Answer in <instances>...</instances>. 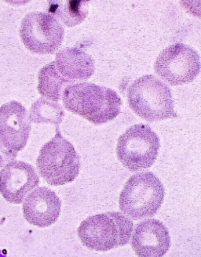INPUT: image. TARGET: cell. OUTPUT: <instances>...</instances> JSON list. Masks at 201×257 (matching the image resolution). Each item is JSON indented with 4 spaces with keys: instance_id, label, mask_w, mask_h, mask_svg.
<instances>
[{
    "instance_id": "30bf717a",
    "label": "cell",
    "mask_w": 201,
    "mask_h": 257,
    "mask_svg": "<svg viewBox=\"0 0 201 257\" xmlns=\"http://www.w3.org/2000/svg\"><path fill=\"white\" fill-rule=\"evenodd\" d=\"M40 184V177L32 165L13 161L0 171V194L7 202L21 204Z\"/></svg>"
},
{
    "instance_id": "6da1fadb",
    "label": "cell",
    "mask_w": 201,
    "mask_h": 257,
    "mask_svg": "<svg viewBox=\"0 0 201 257\" xmlns=\"http://www.w3.org/2000/svg\"><path fill=\"white\" fill-rule=\"evenodd\" d=\"M62 96L63 104L68 111L94 125L112 121L121 113L122 100L110 88L79 82L68 85Z\"/></svg>"
},
{
    "instance_id": "8992f818",
    "label": "cell",
    "mask_w": 201,
    "mask_h": 257,
    "mask_svg": "<svg viewBox=\"0 0 201 257\" xmlns=\"http://www.w3.org/2000/svg\"><path fill=\"white\" fill-rule=\"evenodd\" d=\"M158 135L146 124L132 125L117 141V155L124 167L132 172L150 168L158 157Z\"/></svg>"
},
{
    "instance_id": "ac0fdd59",
    "label": "cell",
    "mask_w": 201,
    "mask_h": 257,
    "mask_svg": "<svg viewBox=\"0 0 201 257\" xmlns=\"http://www.w3.org/2000/svg\"><path fill=\"white\" fill-rule=\"evenodd\" d=\"M0 257H7V255L2 252V250L0 249Z\"/></svg>"
},
{
    "instance_id": "3957f363",
    "label": "cell",
    "mask_w": 201,
    "mask_h": 257,
    "mask_svg": "<svg viewBox=\"0 0 201 257\" xmlns=\"http://www.w3.org/2000/svg\"><path fill=\"white\" fill-rule=\"evenodd\" d=\"M128 104L138 116L158 121L177 116L171 89L153 75L135 79L128 89Z\"/></svg>"
},
{
    "instance_id": "5bb4252c",
    "label": "cell",
    "mask_w": 201,
    "mask_h": 257,
    "mask_svg": "<svg viewBox=\"0 0 201 257\" xmlns=\"http://www.w3.org/2000/svg\"><path fill=\"white\" fill-rule=\"evenodd\" d=\"M38 81V91L43 98L54 102L61 100L65 88L71 83L60 75L54 61L40 70Z\"/></svg>"
},
{
    "instance_id": "277c9868",
    "label": "cell",
    "mask_w": 201,
    "mask_h": 257,
    "mask_svg": "<svg viewBox=\"0 0 201 257\" xmlns=\"http://www.w3.org/2000/svg\"><path fill=\"white\" fill-rule=\"evenodd\" d=\"M164 192L163 184L154 173H137L126 182L119 198V208L132 220L151 217L161 206Z\"/></svg>"
},
{
    "instance_id": "8fae6325",
    "label": "cell",
    "mask_w": 201,
    "mask_h": 257,
    "mask_svg": "<svg viewBox=\"0 0 201 257\" xmlns=\"http://www.w3.org/2000/svg\"><path fill=\"white\" fill-rule=\"evenodd\" d=\"M131 236V246L138 257H163L171 247L168 230L156 219L137 224Z\"/></svg>"
},
{
    "instance_id": "7a4b0ae2",
    "label": "cell",
    "mask_w": 201,
    "mask_h": 257,
    "mask_svg": "<svg viewBox=\"0 0 201 257\" xmlns=\"http://www.w3.org/2000/svg\"><path fill=\"white\" fill-rule=\"evenodd\" d=\"M134 223L120 212L93 215L81 222L78 236L86 248L97 252H107L128 245Z\"/></svg>"
},
{
    "instance_id": "ba28073f",
    "label": "cell",
    "mask_w": 201,
    "mask_h": 257,
    "mask_svg": "<svg viewBox=\"0 0 201 257\" xmlns=\"http://www.w3.org/2000/svg\"><path fill=\"white\" fill-rule=\"evenodd\" d=\"M200 69V60L196 50L182 43L171 45L156 57V75L171 86L192 82Z\"/></svg>"
},
{
    "instance_id": "52a82bcc",
    "label": "cell",
    "mask_w": 201,
    "mask_h": 257,
    "mask_svg": "<svg viewBox=\"0 0 201 257\" xmlns=\"http://www.w3.org/2000/svg\"><path fill=\"white\" fill-rule=\"evenodd\" d=\"M19 33L22 43L31 52L52 54L62 44L65 30L50 14L32 12L23 18Z\"/></svg>"
},
{
    "instance_id": "9c48e42d",
    "label": "cell",
    "mask_w": 201,
    "mask_h": 257,
    "mask_svg": "<svg viewBox=\"0 0 201 257\" xmlns=\"http://www.w3.org/2000/svg\"><path fill=\"white\" fill-rule=\"evenodd\" d=\"M31 132V121L25 106L16 100L0 107V141L12 152L23 150Z\"/></svg>"
},
{
    "instance_id": "2e32d148",
    "label": "cell",
    "mask_w": 201,
    "mask_h": 257,
    "mask_svg": "<svg viewBox=\"0 0 201 257\" xmlns=\"http://www.w3.org/2000/svg\"><path fill=\"white\" fill-rule=\"evenodd\" d=\"M29 115L34 123L53 124L58 127L62 122L65 111L58 102L41 97L31 106Z\"/></svg>"
},
{
    "instance_id": "9a60e30c",
    "label": "cell",
    "mask_w": 201,
    "mask_h": 257,
    "mask_svg": "<svg viewBox=\"0 0 201 257\" xmlns=\"http://www.w3.org/2000/svg\"><path fill=\"white\" fill-rule=\"evenodd\" d=\"M49 11L58 20L68 27L79 25L87 16L88 3L85 1H54L49 3Z\"/></svg>"
},
{
    "instance_id": "4fadbf2b",
    "label": "cell",
    "mask_w": 201,
    "mask_h": 257,
    "mask_svg": "<svg viewBox=\"0 0 201 257\" xmlns=\"http://www.w3.org/2000/svg\"><path fill=\"white\" fill-rule=\"evenodd\" d=\"M54 63L60 75L70 82L90 79L95 70L91 56L75 47L59 50Z\"/></svg>"
},
{
    "instance_id": "e0dca14e",
    "label": "cell",
    "mask_w": 201,
    "mask_h": 257,
    "mask_svg": "<svg viewBox=\"0 0 201 257\" xmlns=\"http://www.w3.org/2000/svg\"><path fill=\"white\" fill-rule=\"evenodd\" d=\"M18 156V153L9 150L4 144L0 141V168H2L6 165L15 161Z\"/></svg>"
},
{
    "instance_id": "5b68a950",
    "label": "cell",
    "mask_w": 201,
    "mask_h": 257,
    "mask_svg": "<svg viewBox=\"0 0 201 257\" xmlns=\"http://www.w3.org/2000/svg\"><path fill=\"white\" fill-rule=\"evenodd\" d=\"M36 166L47 184L65 185L75 181L79 175L80 159L73 145L57 128L55 136L40 149Z\"/></svg>"
},
{
    "instance_id": "7c38bea8",
    "label": "cell",
    "mask_w": 201,
    "mask_h": 257,
    "mask_svg": "<svg viewBox=\"0 0 201 257\" xmlns=\"http://www.w3.org/2000/svg\"><path fill=\"white\" fill-rule=\"evenodd\" d=\"M61 202L54 191L40 187L30 193L22 206L24 217L31 224L47 227L59 218Z\"/></svg>"
}]
</instances>
